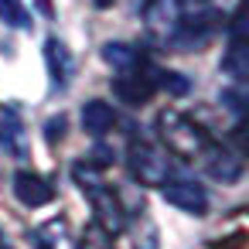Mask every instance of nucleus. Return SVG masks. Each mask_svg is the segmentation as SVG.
<instances>
[{"label": "nucleus", "mask_w": 249, "mask_h": 249, "mask_svg": "<svg viewBox=\"0 0 249 249\" xmlns=\"http://www.w3.org/2000/svg\"><path fill=\"white\" fill-rule=\"evenodd\" d=\"M72 181L82 188V195H86V201H89V208H92V225L96 229H103L109 239H116L123 229H126V205H123V198L116 195V188L103 178V171L99 167H92L89 160H79L75 167H72Z\"/></svg>", "instance_id": "obj_1"}, {"label": "nucleus", "mask_w": 249, "mask_h": 249, "mask_svg": "<svg viewBox=\"0 0 249 249\" xmlns=\"http://www.w3.org/2000/svg\"><path fill=\"white\" fill-rule=\"evenodd\" d=\"M154 126H157L160 147L171 157H181V160H198L205 154V147L212 143V137L205 133V126L195 123L191 116L178 113V109H160Z\"/></svg>", "instance_id": "obj_2"}, {"label": "nucleus", "mask_w": 249, "mask_h": 249, "mask_svg": "<svg viewBox=\"0 0 249 249\" xmlns=\"http://www.w3.org/2000/svg\"><path fill=\"white\" fill-rule=\"evenodd\" d=\"M126 171H130V178L137 181V184H143V188H160L164 181H171L174 174H178V167H174V157L160 147V143H154V140H147V137H130V143H126Z\"/></svg>", "instance_id": "obj_3"}, {"label": "nucleus", "mask_w": 249, "mask_h": 249, "mask_svg": "<svg viewBox=\"0 0 249 249\" xmlns=\"http://www.w3.org/2000/svg\"><path fill=\"white\" fill-rule=\"evenodd\" d=\"M222 28H225V14L215 11V7L184 11V14H181V24H178V31H174V38H171V48L198 52V48H205Z\"/></svg>", "instance_id": "obj_4"}, {"label": "nucleus", "mask_w": 249, "mask_h": 249, "mask_svg": "<svg viewBox=\"0 0 249 249\" xmlns=\"http://www.w3.org/2000/svg\"><path fill=\"white\" fill-rule=\"evenodd\" d=\"M222 72L232 75L235 86L246 82L249 75V48H246V0H239V7L229 21V45H225V58H222Z\"/></svg>", "instance_id": "obj_5"}, {"label": "nucleus", "mask_w": 249, "mask_h": 249, "mask_svg": "<svg viewBox=\"0 0 249 249\" xmlns=\"http://www.w3.org/2000/svg\"><path fill=\"white\" fill-rule=\"evenodd\" d=\"M181 14L184 7L178 4V0H147L143 4V31L154 45H164L171 48V38L181 24Z\"/></svg>", "instance_id": "obj_6"}, {"label": "nucleus", "mask_w": 249, "mask_h": 249, "mask_svg": "<svg viewBox=\"0 0 249 249\" xmlns=\"http://www.w3.org/2000/svg\"><path fill=\"white\" fill-rule=\"evenodd\" d=\"M157 65L154 62H147V65H140L137 72H123V75H116L109 86H113V96L120 99V103H126V106H143V103H150L154 99V92H157Z\"/></svg>", "instance_id": "obj_7"}, {"label": "nucleus", "mask_w": 249, "mask_h": 249, "mask_svg": "<svg viewBox=\"0 0 249 249\" xmlns=\"http://www.w3.org/2000/svg\"><path fill=\"white\" fill-rule=\"evenodd\" d=\"M198 164H201V171H205L212 181H218V184H232V181L242 178V154L232 150L225 140H212V143L205 147V154L198 157Z\"/></svg>", "instance_id": "obj_8"}, {"label": "nucleus", "mask_w": 249, "mask_h": 249, "mask_svg": "<svg viewBox=\"0 0 249 249\" xmlns=\"http://www.w3.org/2000/svg\"><path fill=\"white\" fill-rule=\"evenodd\" d=\"M160 198L188 215H205L208 212V191L195 181V178H184V174H174L171 181L160 184Z\"/></svg>", "instance_id": "obj_9"}, {"label": "nucleus", "mask_w": 249, "mask_h": 249, "mask_svg": "<svg viewBox=\"0 0 249 249\" xmlns=\"http://www.w3.org/2000/svg\"><path fill=\"white\" fill-rule=\"evenodd\" d=\"M14 198H18L24 208H41V205H48V201L55 198V184H52L45 174L24 167V171L14 174Z\"/></svg>", "instance_id": "obj_10"}, {"label": "nucleus", "mask_w": 249, "mask_h": 249, "mask_svg": "<svg viewBox=\"0 0 249 249\" xmlns=\"http://www.w3.org/2000/svg\"><path fill=\"white\" fill-rule=\"evenodd\" d=\"M0 150L18 160H28V130L14 106H4V113H0Z\"/></svg>", "instance_id": "obj_11"}, {"label": "nucleus", "mask_w": 249, "mask_h": 249, "mask_svg": "<svg viewBox=\"0 0 249 249\" xmlns=\"http://www.w3.org/2000/svg\"><path fill=\"white\" fill-rule=\"evenodd\" d=\"M45 62H48V75H52V92L69 89V82H72V55L58 38L45 41Z\"/></svg>", "instance_id": "obj_12"}, {"label": "nucleus", "mask_w": 249, "mask_h": 249, "mask_svg": "<svg viewBox=\"0 0 249 249\" xmlns=\"http://www.w3.org/2000/svg\"><path fill=\"white\" fill-rule=\"evenodd\" d=\"M123 232H130V239H133V249H157L160 246V235H157V225H154V218H150V212L140 205V208H126V229Z\"/></svg>", "instance_id": "obj_13"}, {"label": "nucleus", "mask_w": 249, "mask_h": 249, "mask_svg": "<svg viewBox=\"0 0 249 249\" xmlns=\"http://www.w3.org/2000/svg\"><path fill=\"white\" fill-rule=\"evenodd\" d=\"M103 62H106L116 75H123V72H137V69L147 65L150 58H147L140 48L126 45V41H109V45H103Z\"/></svg>", "instance_id": "obj_14"}, {"label": "nucleus", "mask_w": 249, "mask_h": 249, "mask_svg": "<svg viewBox=\"0 0 249 249\" xmlns=\"http://www.w3.org/2000/svg\"><path fill=\"white\" fill-rule=\"evenodd\" d=\"M31 246L35 249H75L72 229H69L65 218H48L45 225H38L31 232Z\"/></svg>", "instance_id": "obj_15"}, {"label": "nucleus", "mask_w": 249, "mask_h": 249, "mask_svg": "<svg viewBox=\"0 0 249 249\" xmlns=\"http://www.w3.org/2000/svg\"><path fill=\"white\" fill-rule=\"evenodd\" d=\"M113 126H116V109L113 106H106L103 99H92V103L82 106V130L89 137L103 140L106 133H113Z\"/></svg>", "instance_id": "obj_16"}, {"label": "nucleus", "mask_w": 249, "mask_h": 249, "mask_svg": "<svg viewBox=\"0 0 249 249\" xmlns=\"http://www.w3.org/2000/svg\"><path fill=\"white\" fill-rule=\"evenodd\" d=\"M0 21L11 28H31V14L24 11L21 0H0Z\"/></svg>", "instance_id": "obj_17"}, {"label": "nucleus", "mask_w": 249, "mask_h": 249, "mask_svg": "<svg viewBox=\"0 0 249 249\" xmlns=\"http://www.w3.org/2000/svg\"><path fill=\"white\" fill-rule=\"evenodd\" d=\"M157 89H167L171 96H188V92H191V82H188L181 72L160 69V72H157Z\"/></svg>", "instance_id": "obj_18"}, {"label": "nucleus", "mask_w": 249, "mask_h": 249, "mask_svg": "<svg viewBox=\"0 0 249 249\" xmlns=\"http://www.w3.org/2000/svg\"><path fill=\"white\" fill-rule=\"evenodd\" d=\"M75 249H116V246H113V239H109L103 229L89 225V229L82 232V239H79V246H75Z\"/></svg>", "instance_id": "obj_19"}, {"label": "nucleus", "mask_w": 249, "mask_h": 249, "mask_svg": "<svg viewBox=\"0 0 249 249\" xmlns=\"http://www.w3.org/2000/svg\"><path fill=\"white\" fill-rule=\"evenodd\" d=\"M62 133H65V116H58V120H52L48 123V140L55 143V140H62Z\"/></svg>", "instance_id": "obj_20"}, {"label": "nucleus", "mask_w": 249, "mask_h": 249, "mask_svg": "<svg viewBox=\"0 0 249 249\" xmlns=\"http://www.w3.org/2000/svg\"><path fill=\"white\" fill-rule=\"evenodd\" d=\"M178 4H181L184 11H198V7H208L212 0H178Z\"/></svg>", "instance_id": "obj_21"}, {"label": "nucleus", "mask_w": 249, "mask_h": 249, "mask_svg": "<svg viewBox=\"0 0 249 249\" xmlns=\"http://www.w3.org/2000/svg\"><path fill=\"white\" fill-rule=\"evenodd\" d=\"M116 0H92V7H99V11H106V7H113Z\"/></svg>", "instance_id": "obj_22"}, {"label": "nucleus", "mask_w": 249, "mask_h": 249, "mask_svg": "<svg viewBox=\"0 0 249 249\" xmlns=\"http://www.w3.org/2000/svg\"><path fill=\"white\" fill-rule=\"evenodd\" d=\"M0 249H11V246H7V239H4V235H0Z\"/></svg>", "instance_id": "obj_23"}]
</instances>
